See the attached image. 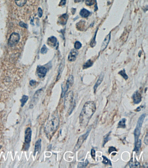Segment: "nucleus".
I'll return each mask as SVG.
<instances>
[{"mask_svg":"<svg viewBox=\"0 0 148 168\" xmlns=\"http://www.w3.org/2000/svg\"><path fill=\"white\" fill-rule=\"evenodd\" d=\"M96 105L93 101H88L84 104L79 115V123L82 127L88 125L90 119L96 110Z\"/></svg>","mask_w":148,"mask_h":168,"instance_id":"obj_1","label":"nucleus"},{"mask_svg":"<svg viewBox=\"0 0 148 168\" xmlns=\"http://www.w3.org/2000/svg\"><path fill=\"white\" fill-rule=\"evenodd\" d=\"M59 117L58 113H55L52 115L51 119L47 122L45 127V131L47 137H51L56 131L59 125Z\"/></svg>","mask_w":148,"mask_h":168,"instance_id":"obj_2","label":"nucleus"},{"mask_svg":"<svg viewBox=\"0 0 148 168\" xmlns=\"http://www.w3.org/2000/svg\"><path fill=\"white\" fill-rule=\"evenodd\" d=\"M145 117V114H143L139 118L138 121L137 125L134 130L135 139V142H136L139 139V136H140L141 133V130L142 128V125L143 122L144 120Z\"/></svg>","mask_w":148,"mask_h":168,"instance_id":"obj_3","label":"nucleus"},{"mask_svg":"<svg viewBox=\"0 0 148 168\" xmlns=\"http://www.w3.org/2000/svg\"><path fill=\"white\" fill-rule=\"evenodd\" d=\"M90 130H91V129H90L87 130V132L86 133L82 135V136H80L79 139H78V141L76 143V145H75V148L74 149V151H77L79 149L81 145L83 143V142H84V141L86 139H87V137L88 136L89 133H90Z\"/></svg>","mask_w":148,"mask_h":168,"instance_id":"obj_4","label":"nucleus"},{"mask_svg":"<svg viewBox=\"0 0 148 168\" xmlns=\"http://www.w3.org/2000/svg\"><path fill=\"white\" fill-rule=\"evenodd\" d=\"M20 39V35L18 33H13L11 34V36L8 40V45L11 47H13L14 46H15L16 45H17V44L18 43Z\"/></svg>","mask_w":148,"mask_h":168,"instance_id":"obj_5","label":"nucleus"},{"mask_svg":"<svg viewBox=\"0 0 148 168\" xmlns=\"http://www.w3.org/2000/svg\"><path fill=\"white\" fill-rule=\"evenodd\" d=\"M47 72V69L43 66H39L37 69V73L38 76L40 78L44 77L46 75Z\"/></svg>","mask_w":148,"mask_h":168,"instance_id":"obj_6","label":"nucleus"},{"mask_svg":"<svg viewBox=\"0 0 148 168\" xmlns=\"http://www.w3.org/2000/svg\"><path fill=\"white\" fill-rule=\"evenodd\" d=\"M132 98L133 102L135 104H139L142 100V96L138 91L135 92L133 94Z\"/></svg>","mask_w":148,"mask_h":168,"instance_id":"obj_7","label":"nucleus"},{"mask_svg":"<svg viewBox=\"0 0 148 168\" xmlns=\"http://www.w3.org/2000/svg\"><path fill=\"white\" fill-rule=\"evenodd\" d=\"M32 135V131L30 128L26 129L25 133V142L27 144H29L31 142Z\"/></svg>","mask_w":148,"mask_h":168,"instance_id":"obj_8","label":"nucleus"},{"mask_svg":"<svg viewBox=\"0 0 148 168\" xmlns=\"http://www.w3.org/2000/svg\"><path fill=\"white\" fill-rule=\"evenodd\" d=\"M77 55L78 51L75 50H72L69 54L68 59L70 61H74L76 60Z\"/></svg>","mask_w":148,"mask_h":168,"instance_id":"obj_9","label":"nucleus"},{"mask_svg":"<svg viewBox=\"0 0 148 168\" xmlns=\"http://www.w3.org/2000/svg\"><path fill=\"white\" fill-rule=\"evenodd\" d=\"M110 33L109 34L107 37H105V39H104V41H103L102 45H101V50L102 51H104V49L107 47V45H108L109 42L110 40Z\"/></svg>","mask_w":148,"mask_h":168,"instance_id":"obj_10","label":"nucleus"},{"mask_svg":"<svg viewBox=\"0 0 148 168\" xmlns=\"http://www.w3.org/2000/svg\"><path fill=\"white\" fill-rule=\"evenodd\" d=\"M71 86H72L70 85V83L67 81L66 82L65 86H63L62 85V93H61V97L62 98H63L65 96L66 93L67 92V90H68V89H69V87H71Z\"/></svg>","mask_w":148,"mask_h":168,"instance_id":"obj_11","label":"nucleus"},{"mask_svg":"<svg viewBox=\"0 0 148 168\" xmlns=\"http://www.w3.org/2000/svg\"><path fill=\"white\" fill-rule=\"evenodd\" d=\"M41 140L38 139L35 143V149L34 152V156H35L37 152H40L41 148Z\"/></svg>","mask_w":148,"mask_h":168,"instance_id":"obj_12","label":"nucleus"},{"mask_svg":"<svg viewBox=\"0 0 148 168\" xmlns=\"http://www.w3.org/2000/svg\"><path fill=\"white\" fill-rule=\"evenodd\" d=\"M103 77H104V74H101V75H100L99 78L98 79L97 81L96 82V84L94 86V93L96 92V89L98 87V86H99L100 84H101V82H102V80L103 79Z\"/></svg>","mask_w":148,"mask_h":168,"instance_id":"obj_13","label":"nucleus"},{"mask_svg":"<svg viewBox=\"0 0 148 168\" xmlns=\"http://www.w3.org/2000/svg\"><path fill=\"white\" fill-rule=\"evenodd\" d=\"M141 139H138V140L135 142V146L133 150V151L136 152V153L138 154L139 153L140 150L141 146Z\"/></svg>","mask_w":148,"mask_h":168,"instance_id":"obj_14","label":"nucleus"},{"mask_svg":"<svg viewBox=\"0 0 148 168\" xmlns=\"http://www.w3.org/2000/svg\"><path fill=\"white\" fill-rule=\"evenodd\" d=\"M90 11L85 8L82 9L80 12V15L83 17H87L90 15Z\"/></svg>","mask_w":148,"mask_h":168,"instance_id":"obj_15","label":"nucleus"},{"mask_svg":"<svg viewBox=\"0 0 148 168\" xmlns=\"http://www.w3.org/2000/svg\"><path fill=\"white\" fill-rule=\"evenodd\" d=\"M126 119L125 118H122L118 124V128H125L126 127L125 122Z\"/></svg>","mask_w":148,"mask_h":168,"instance_id":"obj_16","label":"nucleus"},{"mask_svg":"<svg viewBox=\"0 0 148 168\" xmlns=\"http://www.w3.org/2000/svg\"><path fill=\"white\" fill-rule=\"evenodd\" d=\"M129 165H130V168H140V166L139 163L137 162L134 163L133 162V160L130 161Z\"/></svg>","mask_w":148,"mask_h":168,"instance_id":"obj_17","label":"nucleus"},{"mask_svg":"<svg viewBox=\"0 0 148 168\" xmlns=\"http://www.w3.org/2000/svg\"><path fill=\"white\" fill-rule=\"evenodd\" d=\"M16 5L19 7H22L26 4L27 0H15Z\"/></svg>","mask_w":148,"mask_h":168,"instance_id":"obj_18","label":"nucleus"},{"mask_svg":"<svg viewBox=\"0 0 148 168\" xmlns=\"http://www.w3.org/2000/svg\"><path fill=\"white\" fill-rule=\"evenodd\" d=\"M48 41H49V42L53 45V46L55 47L56 45V43L57 42V38L54 36H52L49 38Z\"/></svg>","mask_w":148,"mask_h":168,"instance_id":"obj_19","label":"nucleus"},{"mask_svg":"<svg viewBox=\"0 0 148 168\" xmlns=\"http://www.w3.org/2000/svg\"><path fill=\"white\" fill-rule=\"evenodd\" d=\"M61 21L60 22L61 23L62 25H65L66 24L67 18H68V16L66 14H64L61 16Z\"/></svg>","mask_w":148,"mask_h":168,"instance_id":"obj_20","label":"nucleus"},{"mask_svg":"<svg viewBox=\"0 0 148 168\" xmlns=\"http://www.w3.org/2000/svg\"><path fill=\"white\" fill-rule=\"evenodd\" d=\"M28 96H25V95H24L22 96V99L20 100V102H22V105H21L22 107H24V106L25 105V104L28 101Z\"/></svg>","mask_w":148,"mask_h":168,"instance_id":"obj_21","label":"nucleus"},{"mask_svg":"<svg viewBox=\"0 0 148 168\" xmlns=\"http://www.w3.org/2000/svg\"><path fill=\"white\" fill-rule=\"evenodd\" d=\"M111 132H109L108 134L105 135V136L104 137V140H103V145H102V146H104V145H105V143L107 142H108V141L110 140V133H111Z\"/></svg>","mask_w":148,"mask_h":168,"instance_id":"obj_22","label":"nucleus"},{"mask_svg":"<svg viewBox=\"0 0 148 168\" xmlns=\"http://www.w3.org/2000/svg\"><path fill=\"white\" fill-rule=\"evenodd\" d=\"M93 64V62L91 60H88V61L86 62V63L84 64L83 66V69H87V68H89V67H91Z\"/></svg>","mask_w":148,"mask_h":168,"instance_id":"obj_23","label":"nucleus"},{"mask_svg":"<svg viewBox=\"0 0 148 168\" xmlns=\"http://www.w3.org/2000/svg\"><path fill=\"white\" fill-rule=\"evenodd\" d=\"M88 163V161L87 160H86L85 162H79L78 163L77 167L78 168H85L87 166Z\"/></svg>","mask_w":148,"mask_h":168,"instance_id":"obj_24","label":"nucleus"},{"mask_svg":"<svg viewBox=\"0 0 148 168\" xmlns=\"http://www.w3.org/2000/svg\"><path fill=\"white\" fill-rule=\"evenodd\" d=\"M119 74H120L121 76H122L125 80H126V79H128V76L125 73V70H123L120 71V72H119Z\"/></svg>","mask_w":148,"mask_h":168,"instance_id":"obj_25","label":"nucleus"},{"mask_svg":"<svg viewBox=\"0 0 148 168\" xmlns=\"http://www.w3.org/2000/svg\"><path fill=\"white\" fill-rule=\"evenodd\" d=\"M102 157L103 159V160L102 161L103 163L105 164V165H107L108 164H109V165H112L111 162L109 159H107V158L105 156H102Z\"/></svg>","mask_w":148,"mask_h":168,"instance_id":"obj_26","label":"nucleus"},{"mask_svg":"<svg viewBox=\"0 0 148 168\" xmlns=\"http://www.w3.org/2000/svg\"><path fill=\"white\" fill-rule=\"evenodd\" d=\"M81 46H82V44L79 41H76L75 43V45H74V48H75V49H79L81 48Z\"/></svg>","mask_w":148,"mask_h":168,"instance_id":"obj_27","label":"nucleus"},{"mask_svg":"<svg viewBox=\"0 0 148 168\" xmlns=\"http://www.w3.org/2000/svg\"><path fill=\"white\" fill-rule=\"evenodd\" d=\"M47 48L46 47V45H44V46H43V47L41 49V53L43 54H46V53L47 52Z\"/></svg>","mask_w":148,"mask_h":168,"instance_id":"obj_28","label":"nucleus"},{"mask_svg":"<svg viewBox=\"0 0 148 168\" xmlns=\"http://www.w3.org/2000/svg\"><path fill=\"white\" fill-rule=\"evenodd\" d=\"M91 156L94 160H96V151L94 149H92L91 151Z\"/></svg>","mask_w":148,"mask_h":168,"instance_id":"obj_29","label":"nucleus"},{"mask_svg":"<svg viewBox=\"0 0 148 168\" xmlns=\"http://www.w3.org/2000/svg\"><path fill=\"white\" fill-rule=\"evenodd\" d=\"M94 0H86V4L88 5H92L94 4Z\"/></svg>","mask_w":148,"mask_h":168,"instance_id":"obj_30","label":"nucleus"},{"mask_svg":"<svg viewBox=\"0 0 148 168\" xmlns=\"http://www.w3.org/2000/svg\"><path fill=\"white\" fill-rule=\"evenodd\" d=\"M117 150H116V148L113 146H110L108 152L110 154L112 152L114 151H117Z\"/></svg>","mask_w":148,"mask_h":168,"instance_id":"obj_31","label":"nucleus"},{"mask_svg":"<svg viewBox=\"0 0 148 168\" xmlns=\"http://www.w3.org/2000/svg\"><path fill=\"white\" fill-rule=\"evenodd\" d=\"M19 25H20V27H23V28H28V26L27 25V24H25V23L24 22H20L19 23Z\"/></svg>","mask_w":148,"mask_h":168,"instance_id":"obj_32","label":"nucleus"},{"mask_svg":"<svg viewBox=\"0 0 148 168\" xmlns=\"http://www.w3.org/2000/svg\"><path fill=\"white\" fill-rule=\"evenodd\" d=\"M43 14V11L41 9V8H39L38 9V16L41 17Z\"/></svg>","mask_w":148,"mask_h":168,"instance_id":"obj_33","label":"nucleus"},{"mask_svg":"<svg viewBox=\"0 0 148 168\" xmlns=\"http://www.w3.org/2000/svg\"><path fill=\"white\" fill-rule=\"evenodd\" d=\"M66 1H67V0H61L60 3V5H61V6L65 5L66 3Z\"/></svg>","mask_w":148,"mask_h":168,"instance_id":"obj_34","label":"nucleus"},{"mask_svg":"<svg viewBox=\"0 0 148 168\" xmlns=\"http://www.w3.org/2000/svg\"><path fill=\"white\" fill-rule=\"evenodd\" d=\"M30 84L31 85V86H34L36 84V81L34 80H31L30 82Z\"/></svg>","mask_w":148,"mask_h":168,"instance_id":"obj_35","label":"nucleus"},{"mask_svg":"<svg viewBox=\"0 0 148 168\" xmlns=\"http://www.w3.org/2000/svg\"><path fill=\"white\" fill-rule=\"evenodd\" d=\"M148 134L147 133L146 135V136L145 137V143L146 144V145H148Z\"/></svg>","mask_w":148,"mask_h":168,"instance_id":"obj_36","label":"nucleus"},{"mask_svg":"<svg viewBox=\"0 0 148 168\" xmlns=\"http://www.w3.org/2000/svg\"><path fill=\"white\" fill-rule=\"evenodd\" d=\"M141 110V109L140 108V107H138L137 109L136 110V111L137 112L140 111Z\"/></svg>","mask_w":148,"mask_h":168,"instance_id":"obj_37","label":"nucleus"},{"mask_svg":"<svg viewBox=\"0 0 148 168\" xmlns=\"http://www.w3.org/2000/svg\"><path fill=\"white\" fill-rule=\"evenodd\" d=\"M1 148V146H0V149Z\"/></svg>","mask_w":148,"mask_h":168,"instance_id":"obj_38","label":"nucleus"}]
</instances>
